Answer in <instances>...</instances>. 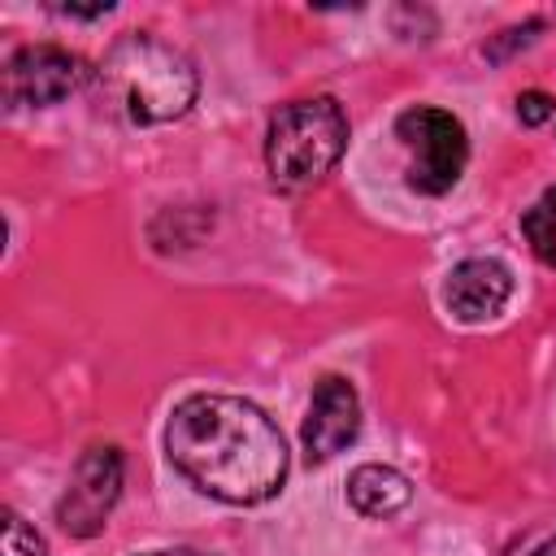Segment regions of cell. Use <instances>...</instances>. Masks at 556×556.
<instances>
[{"instance_id":"obj_2","label":"cell","mask_w":556,"mask_h":556,"mask_svg":"<svg viewBox=\"0 0 556 556\" xmlns=\"http://www.w3.org/2000/svg\"><path fill=\"white\" fill-rule=\"evenodd\" d=\"M100 83L135 126L182 117L200 91L191 61L152 35H122L100 65Z\"/></svg>"},{"instance_id":"obj_11","label":"cell","mask_w":556,"mask_h":556,"mask_svg":"<svg viewBox=\"0 0 556 556\" xmlns=\"http://www.w3.org/2000/svg\"><path fill=\"white\" fill-rule=\"evenodd\" d=\"M4 556H48L43 539L17 513H4Z\"/></svg>"},{"instance_id":"obj_1","label":"cell","mask_w":556,"mask_h":556,"mask_svg":"<svg viewBox=\"0 0 556 556\" xmlns=\"http://www.w3.org/2000/svg\"><path fill=\"white\" fill-rule=\"evenodd\" d=\"M174 469L222 504H265L287 478L282 430L239 395H187L165 426Z\"/></svg>"},{"instance_id":"obj_6","label":"cell","mask_w":556,"mask_h":556,"mask_svg":"<svg viewBox=\"0 0 556 556\" xmlns=\"http://www.w3.org/2000/svg\"><path fill=\"white\" fill-rule=\"evenodd\" d=\"M87 61L61 43H30L4 70V100L9 104H56L87 83Z\"/></svg>"},{"instance_id":"obj_9","label":"cell","mask_w":556,"mask_h":556,"mask_svg":"<svg viewBox=\"0 0 556 556\" xmlns=\"http://www.w3.org/2000/svg\"><path fill=\"white\" fill-rule=\"evenodd\" d=\"M348 500L365 517H391L413 500V482L391 465H361L348 478Z\"/></svg>"},{"instance_id":"obj_13","label":"cell","mask_w":556,"mask_h":556,"mask_svg":"<svg viewBox=\"0 0 556 556\" xmlns=\"http://www.w3.org/2000/svg\"><path fill=\"white\" fill-rule=\"evenodd\" d=\"M148 556H204V552H191V547H174V552H148Z\"/></svg>"},{"instance_id":"obj_12","label":"cell","mask_w":556,"mask_h":556,"mask_svg":"<svg viewBox=\"0 0 556 556\" xmlns=\"http://www.w3.org/2000/svg\"><path fill=\"white\" fill-rule=\"evenodd\" d=\"M552 113H556V100H552L547 91H521V96H517V117H521L526 126H543Z\"/></svg>"},{"instance_id":"obj_5","label":"cell","mask_w":556,"mask_h":556,"mask_svg":"<svg viewBox=\"0 0 556 556\" xmlns=\"http://www.w3.org/2000/svg\"><path fill=\"white\" fill-rule=\"evenodd\" d=\"M122 495V452L117 447H87L61 504H56V521L65 534L74 539H91L104 530V517L113 513Z\"/></svg>"},{"instance_id":"obj_14","label":"cell","mask_w":556,"mask_h":556,"mask_svg":"<svg viewBox=\"0 0 556 556\" xmlns=\"http://www.w3.org/2000/svg\"><path fill=\"white\" fill-rule=\"evenodd\" d=\"M530 556H556V539H552V543H543V547H539V552H530Z\"/></svg>"},{"instance_id":"obj_10","label":"cell","mask_w":556,"mask_h":556,"mask_svg":"<svg viewBox=\"0 0 556 556\" xmlns=\"http://www.w3.org/2000/svg\"><path fill=\"white\" fill-rule=\"evenodd\" d=\"M521 230H526L534 256L547 261V265H556V187H547L543 200L521 213Z\"/></svg>"},{"instance_id":"obj_4","label":"cell","mask_w":556,"mask_h":556,"mask_svg":"<svg viewBox=\"0 0 556 556\" xmlns=\"http://www.w3.org/2000/svg\"><path fill=\"white\" fill-rule=\"evenodd\" d=\"M395 135L408 148V187H417L421 195H443L456 187L469 161V139L447 109L413 104L400 113Z\"/></svg>"},{"instance_id":"obj_7","label":"cell","mask_w":556,"mask_h":556,"mask_svg":"<svg viewBox=\"0 0 556 556\" xmlns=\"http://www.w3.org/2000/svg\"><path fill=\"white\" fill-rule=\"evenodd\" d=\"M361 430V395L348 378L339 374H326L317 387H313V404H308V417H304V452L308 460H330L339 456Z\"/></svg>"},{"instance_id":"obj_3","label":"cell","mask_w":556,"mask_h":556,"mask_svg":"<svg viewBox=\"0 0 556 556\" xmlns=\"http://www.w3.org/2000/svg\"><path fill=\"white\" fill-rule=\"evenodd\" d=\"M343 148H348V117L330 96L282 104L265 130V165L274 187L282 191L313 187L321 174H330Z\"/></svg>"},{"instance_id":"obj_8","label":"cell","mask_w":556,"mask_h":556,"mask_svg":"<svg viewBox=\"0 0 556 556\" xmlns=\"http://www.w3.org/2000/svg\"><path fill=\"white\" fill-rule=\"evenodd\" d=\"M513 295V274L500 265V261H460L443 287V300L447 308L460 317V321H486L495 317Z\"/></svg>"}]
</instances>
